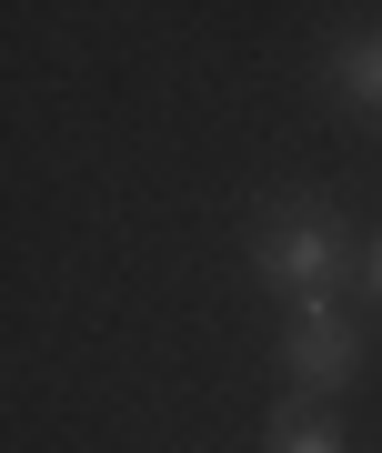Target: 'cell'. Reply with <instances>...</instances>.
<instances>
[{"instance_id":"obj_4","label":"cell","mask_w":382,"mask_h":453,"mask_svg":"<svg viewBox=\"0 0 382 453\" xmlns=\"http://www.w3.org/2000/svg\"><path fill=\"white\" fill-rule=\"evenodd\" d=\"M262 453H342V423L322 413V403H302V393H282V403H271Z\"/></svg>"},{"instance_id":"obj_5","label":"cell","mask_w":382,"mask_h":453,"mask_svg":"<svg viewBox=\"0 0 382 453\" xmlns=\"http://www.w3.org/2000/svg\"><path fill=\"white\" fill-rule=\"evenodd\" d=\"M363 292H372V303H382V232H372V242H363Z\"/></svg>"},{"instance_id":"obj_3","label":"cell","mask_w":382,"mask_h":453,"mask_svg":"<svg viewBox=\"0 0 382 453\" xmlns=\"http://www.w3.org/2000/svg\"><path fill=\"white\" fill-rule=\"evenodd\" d=\"M332 91H342V111L363 121V131H382V31L332 41Z\"/></svg>"},{"instance_id":"obj_1","label":"cell","mask_w":382,"mask_h":453,"mask_svg":"<svg viewBox=\"0 0 382 453\" xmlns=\"http://www.w3.org/2000/svg\"><path fill=\"white\" fill-rule=\"evenodd\" d=\"M342 262H352V242H342V222H332L322 202H271V211H262L252 273L282 292L292 323H302V312H342Z\"/></svg>"},{"instance_id":"obj_2","label":"cell","mask_w":382,"mask_h":453,"mask_svg":"<svg viewBox=\"0 0 382 453\" xmlns=\"http://www.w3.org/2000/svg\"><path fill=\"white\" fill-rule=\"evenodd\" d=\"M282 383L302 393V403L363 383V333H352L342 312H302V323H282Z\"/></svg>"}]
</instances>
